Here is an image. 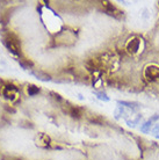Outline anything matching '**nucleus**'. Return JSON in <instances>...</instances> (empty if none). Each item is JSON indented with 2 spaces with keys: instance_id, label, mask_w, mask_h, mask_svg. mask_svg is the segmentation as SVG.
<instances>
[{
  "instance_id": "nucleus-1",
  "label": "nucleus",
  "mask_w": 159,
  "mask_h": 160,
  "mask_svg": "<svg viewBox=\"0 0 159 160\" xmlns=\"http://www.w3.org/2000/svg\"><path fill=\"white\" fill-rule=\"evenodd\" d=\"M5 45L13 53L18 55L19 53V50H20V42L18 40V37L13 34H9L5 37Z\"/></svg>"
},
{
  "instance_id": "nucleus-2",
  "label": "nucleus",
  "mask_w": 159,
  "mask_h": 160,
  "mask_svg": "<svg viewBox=\"0 0 159 160\" xmlns=\"http://www.w3.org/2000/svg\"><path fill=\"white\" fill-rule=\"evenodd\" d=\"M144 76L149 80H151V81L159 80V66H156V65L147 66L145 68V71H144Z\"/></svg>"
},
{
  "instance_id": "nucleus-3",
  "label": "nucleus",
  "mask_w": 159,
  "mask_h": 160,
  "mask_svg": "<svg viewBox=\"0 0 159 160\" xmlns=\"http://www.w3.org/2000/svg\"><path fill=\"white\" fill-rule=\"evenodd\" d=\"M4 95L9 100H15L18 96V89L14 86H7L4 89Z\"/></svg>"
},
{
  "instance_id": "nucleus-4",
  "label": "nucleus",
  "mask_w": 159,
  "mask_h": 160,
  "mask_svg": "<svg viewBox=\"0 0 159 160\" xmlns=\"http://www.w3.org/2000/svg\"><path fill=\"white\" fill-rule=\"evenodd\" d=\"M138 48H139V40H138V38L130 40V41H129V43L127 44L128 51L131 52V53H135V52H137Z\"/></svg>"
},
{
  "instance_id": "nucleus-5",
  "label": "nucleus",
  "mask_w": 159,
  "mask_h": 160,
  "mask_svg": "<svg viewBox=\"0 0 159 160\" xmlns=\"http://www.w3.org/2000/svg\"><path fill=\"white\" fill-rule=\"evenodd\" d=\"M37 145L41 146V148H48L49 144H50V138H49L47 135H40V136L37 137Z\"/></svg>"
},
{
  "instance_id": "nucleus-6",
  "label": "nucleus",
  "mask_w": 159,
  "mask_h": 160,
  "mask_svg": "<svg viewBox=\"0 0 159 160\" xmlns=\"http://www.w3.org/2000/svg\"><path fill=\"white\" fill-rule=\"evenodd\" d=\"M69 114H70L72 117H77V118H79V117L81 116V109L78 108V107H71L70 110H69Z\"/></svg>"
},
{
  "instance_id": "nucleus-7",
  "label": "nucleus",
  "mask_w": 159,
  "mask_h": 160,
  "mask_svg": "<svg viewBox=\"0 0 159 160\" xmlns=\"http://www.w3.org/2000/svg\"><path fill=\"white\" fill-rule=\"evenodd\" d=\"M40 92V89L35 86H30V87L28 88V93L30 94V95H34V94H37V93Z\"/></svg>"
}]
</instances>
